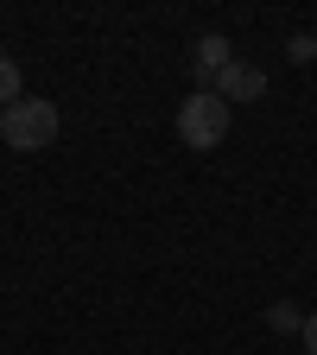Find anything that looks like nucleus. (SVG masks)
<instances>
[{
	"label": "nucleus",
	"mask_w": 317,
	"mask_h": 355,
	"mask_svg": "<svg viewBox=\"0 0 317 355\" xmlns=\"http://www.w3.org/2000/svg\"><path fill=\"white\" fill-rule=\"evenodd\" d=\"M235 127V108L216 96V89H197V96L178 102V140H185L191 153H216L222 140H229Z\"/></svg>",
	"instance_id": "1"
},
{
	"label": "nucleus",
	"mask_w": 317,
	"mask_h": 355,
	"mask_svg": "<svg viewBox=\"0 0 317 355\" xmlns=\"http://www.w3.org/2000/svg\"><path fill=\"white\" fill-rule=\"evenodd\" d=\"M64 133V114L58 102H38V96H19L13 108H0V140H7L13 153H44Z\"/></svg>",
	"instance_id": "2"
},
{
	"label": "nucleus",
	"mask_w": 317,
	"mask_h": 355,
	"mask_svg": "<svg viewBox=\"0 0 317 355\" xmlns=\"http://www.w3.org/2000/svg\"><path fill=\"white\" fill-rule=\"evenodd\" d=\"M216 96L229 102V108H235V102H254V96H266V70H254V64H241V58H235L229 70L216 76Z\"/></svg>",
	"instance_id": "3"
},
{
	"label": "nucleus",
	"mask_w": 317,
	"mask_h": 355,
	"mask_svg": "<svg viewBox=\"0 0 317 355\" xmlns=\"http://www.w3.org/2000/svg\"><path fill=\"white\" fill-rule=\"evenodd\" d=\"M235 64V44L222 38V32H209V38H197V76H222Z\"/></svg>",
	"instance_id": "4"
},
{
	"label": "nucleus",
	"mask_w": 317,
	"mask_h": 355,
	"mask_svg": "<svg viewBox=\"0 0 317 355\" xmlns=\"http://www.w3.org/2000/svg\"><path fill=\"white\" fill-rule=\"evenodd\" d=\"M19 96H26V76H19V64L7 51H0V108H13Z\"/></svg>",
	"instance_id": "5"
},
{
	"label": "nucleus",
	"mask_w": 317,
	"mask_h": 355,
	"mask_svg": "<svg viewBox=\"0 0 317 355\" xmlns=\"http://www.w3.org/2000/svg\"><path fill=\"white\" fill-rule=\"evenodd\" d=\"M266 324H273L280 336H292V330H305V318H298V304H273V311H266Z\"/></svg>",
	"instance_id": "6"
},
{
	"label": "nucleus",
	"mask_w": 317,
	"mask_h": 355,
	"mask_svg": "<svg viewBox=\"0 0 317 355\" xmlns=\"http://www.w3.org/2000/svg\"><path fill=\"white\" fill-rule=\"evenodd\" d=\"M286 51H292V64H311V58H317V44H311V32H298Z\"/></svg>",
	"instance_id": "7"
},
{
	"label": "nucleus",
	"mask_w": 317,
	"mask_h": 355,
	"mask_svg": "<svg viewBox=\"0 0 317 355\" xmlns=\"http://www.w3.org/2000/svg\"><path fill=\"white\" fill-rule=\"evenodd\" d=\"M298 336H305V349L317 355V311H311V318H305V330H298Z\"/></svg>",
	"instance_id": "8"
},
{
	"label": "nucleus",
	"mask_w": 317,
	"mask_h": 355,
	"mask_svg": "<svg viewBox=\"0 0 317 355\" xmlns=\"http://www.w3.org/2000/svg\"><path fill=\"white\" fill-rule=\"evenodd\" d=\"M311 44H317V26H311Z\"/></svg>",
	"instance_id": "9"
}]
</instances>
